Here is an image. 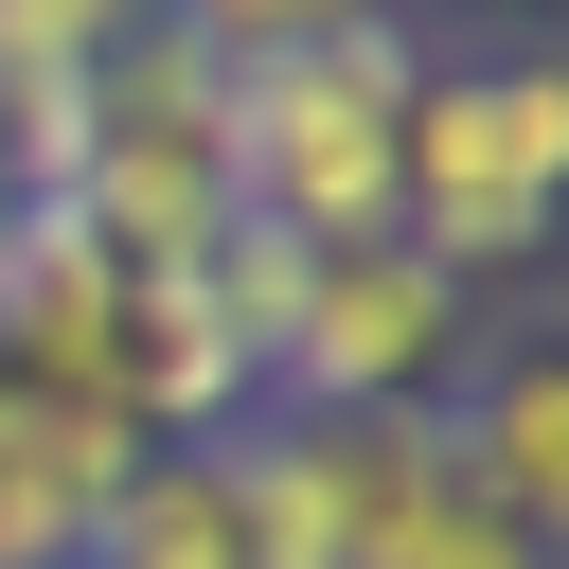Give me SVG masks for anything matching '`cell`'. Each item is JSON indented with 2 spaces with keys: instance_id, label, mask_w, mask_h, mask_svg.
Wrapping results in <instances>:
<instances>
[{
  "instance_id": "obj_9",
  "label": "cell",
  "mask_w": 569,
  "mask_h": 569,
  "mask_svg": "<svg viewBox=\"0 0 569 569\" xmlns=\"http://www.w3.org/2000/svg\"><path fill=\"white\" fill-rule=\"evenodd\" d=\"M160 0H0V71H107Z\"/></svg>"
},
{
  "instance_id": "obj_8",
  "label": "cell",
  "mask_w": 569,
  "mask_h": 569,
  "mask_svg": "<svg viewBox=\"0 0 569 569\" xmlns=\"http://www.w3.org/2000/svg\"><path fill=\"white\" fill-rule=\"evenodd\" d=\"M302 267H320L302 231H267V213H213L178 284H196V302H213V338H231V356L267 373V356H284V320H302Z\"/></svg>"
},
{
  "instance_id": "obj_2",
  "label": "cell",
  "mask_w": 569,
  "mask_h": 569,
  "mask_svg": "<svg viewBox=\"0 0 569 569\" xmlns=\"http://www.w3.org/2000/svg\"><path fill=\"white\" fill-rule=\"evenodd\" d=\"M409 71L427 36L373 0L302 53H249L231 71V213L302 231V249H373L391 231V124H409Z\"/></svg>"
},
{
  "instance_id": "obj_6",
  "label": "cell",
  "mask_w": 569,
  "mask_h": 569,
  "mask_svg": "<svg viewBox=\"0 0 569 569\" xmlns=\"http://www.w3.org/2000/svg\"><path fill=\"white\" fill-rule=\"evenodd\" d=\"M445 462H462L516 533L569 551V338H551V302L480 320V356L445 373Z\"/></svg>"
},
{
  "instance_id": "obj_5",
  "label": "cell",
  "mask_w": 569,
  "mask_h": 569,
  "mask_svg": "<svg viewBox=\"0 0 569 569\" xmlns=\"http://www.w3.org/2000/svg\"><path fill=\"white\" fill-rule=\"evenodd\" d=\"M124 302H142V267L89 231V213H18L0 231V391H36V409H124Z\"/></svg>"
},
{
  "instance_id": "obj_11",
  "label": "cell",
  "mask_w": 569,
  "mask_h": 569,
  "mask_svg": "<svg viewBox=\"0 0 569 569\" xmlns=\"http://www.w3.org/2000/svg\"><path fill=\"white\" fill-rule=\"evenodd\" d=\"M18 213H36V196H18V178H0V231H18Z\"/></svg>"
},
{
  "instance_id": "obj_3",
  "label": "cell",
  "mask_w": 569,
  "mask_h": 569,
  "mask_svg": "<svg viewBox=\"0 0 569 569\" xmlns=\"http://www.w3.org/2000/svg\"><path fill=\"white\" fill-rule=\"evenodd\" d=\"M53 213H89L142 284L196 267V231L231 213V71H213L178 18H142V36L89 71V160H71Z\"/></svg>"
},
{
  "instance_id": "obj_4",
  "label": "cell",
  "mask_w": 569,
  "mask_h": 569,
  "mask_svg": "<svg viewBox=\"0 0 569 569\" xmlns=\"http://www.w3.org/2000/svg\"><path fill=\"white\" fill-rule=\"evenodd\" d=\"M462 356H480V302L409 231H373V249H320L302 267V320L267 356V409H445Z\"/></svg>"
},
{
  "instance_id": "obj_1",
  "label": "cell",
  "mask_w": 569,
  "mask_h": 569,
  "mask_svg": "<svg viewBox=\"0 0 569 569\" xmlns=\"http://www.w3.org/2000/svg\"><path fill=\"white\" fill-rule=\"evenodd\" d=\"M551 196H569V53L551 36L427 53L409 71V124H391V231L480 302V284H533L551 267Z\"/></svg>"
},
{
  "instance_id": "obj_7",
  "label": "cell",
  "mask_w": 569,
  "mask_h": 569,
  "mask_svg": "<svg viewBox=\"0 0 569 569\" xmlns=\"http://www.w3.org/2000/svg\"><path fill=\"white\" fill-rule=\"evenodd\" d=\"M89 569H249V533H231V445H142V480L107 498Z\"/></svg>"
},
{
  "instance_id": "obj_10",
  "label": "cell",
  "mask_w": 569,
  "mask_h": 569,
  "mask_svg": "<svg viewBox=\"0 0 569 569\" xmlns=\"http://www.w3.org/2000/svg\"><path fill=\"white\" fill-rule=\"evenodd\" d=\"M213 71H249V53H302V36H338V18H373V0H160Z\"/></svg>"
},
{
  "instance_id": "obj_12",
  "label": "cell",
  "mask_w": 569,
  "mask_h": 569,
  "mask_svg": "<svg viewBox=\"0 0 569 569\" xmlns=\"http://www.w3.org/2000/svg\"><path fill=\"white\" fill-rule=\"evenodd\" d=\"M391 18H409V0H391Z\"/></svg>"
}]
</instances>
